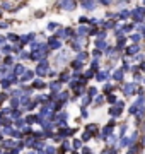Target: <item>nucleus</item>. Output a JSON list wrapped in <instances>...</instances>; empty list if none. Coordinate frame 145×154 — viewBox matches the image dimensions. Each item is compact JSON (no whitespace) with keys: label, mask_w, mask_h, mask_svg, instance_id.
Instances as JSON below:
<instances>
[{"label":"nucleus","mask_w":145,"mask_h":154,"mask_svg":"<svg viewBox=\"0 0 145 154\" xmlns=\"http://www.w3.org/2000/svg\"><path fill=\"white\" fill-rule=\"evenodd\" d=\"M121 91L125 96H133V94L138 93V86H137V82H126V84H123Z\"/></svg>","instance_id":"1"},{"label":"nucleus","mask_w":145,"mask_h":154,"mask_svg":"<svg viewBox=\"0 0 145 154\" xmlns=\"http://www.w3.org/2000/svg\"><path fill=\"white\" fill-rule=\"evenodd\" d=\"M140 45L138 43H135V45H132V46H128V48L125 50V53H126V55L128 57H135V55H138L140 53Z\"/></svg>","instance_id":"2"},{"label":"nucleus","mask_w":145,"mask_h":154,"mask_svg":"<svg viewBox=\"0 0 145 154\" xmlns=\"http://www.w3.org/2000/svg\"><path fill=\"white\" fill-rule=\"evenodd\" d=\"M113 130H114V120H111L104 127V130H102V139H108L109 135H113Z\"/></svg>","instance_id":"3"},{"label":"nucleus","mask_w":145,"mask_h":154,"mask_svg":"<svg viewBox=\"0 0 145 154\" xmlns=\"http://www.w3.org/2000/svg\"><path fill=\"white\" fill-rule=\"evenodd\" d=\"M60 5L65 9V11H73L77 4H75V0H60Z\"/></svg>","instance_id":"4"},{"label":"nucleus","mask_w":145,"mask_h":154,"mask_svg":"<svg viewBox=\"0 0 145 154\" xmlns=\"http://www.w3.org/2000/svg\"><path fill=\"white\" fill-rule=\"evenodd\" d=\"M80 2H82V7L85 11H94L97 7V0H80Z\"/></svg>","instance_id":"5"},{"label":"nucleus","mask_w":145,"mask_h":154,"mask_svg":"<svg viewBox=\"0 0 145 154\" xmlns=\"http://www.w3.org/2000/svg\"><path fill=\"white\" fill-rule=\"evenodd\" d=\"M46 72H50V70H48V62L43 60V62L38 65V69H36V74H38V75H45Z\"/></svg>","instance_id":"6"},{"label":"nucleus","mask_w":145,"mask_h":154,"mask_svg":"<svg viewBox=\"0 0 145 154\" xmlns=\"http://www.w3.org/2000/svg\"><path fill=\"white\" fill-rule=\"evenodd\" d=\"M121 111H123V108H120V106H116V105H113L111 108H109V115H111L113 118H118V116L121 115Z\"/></svg>","instance_id":"7"},{"label":"nucleus","mask_w":145,"mask_h":154,"mask_svg":"<svg viewBox=\"0 0 145 154\" xmlns=\"http://www.w3.org/2000/svg\"><path fill=\"white\" fill-rule=\"evenodd\" d=\"M118 146H120V147H130V146H132V139L126 137V135H125V137H120Z\"/></svg>","instance_id":"8"},{"label":"nucleus","mask_w":145,"mask_h":154,"mask_svg":"<svg viewBox=\"0 0 145 154\" xmlns=\"http://www.w3.org/2000/svg\"><path fill=\"white\" fill-rule=\"evenodd\" d=\"M48 45H50V48H51V50H58V48L61 46V43H60V39H58V38H51Z\"/></svg>","instance_id":"9"},{"label":"nucleus","mask_w":145,"mask_h":154,"mask_svg":"<svg viewBox=\"0 0 145 154\" xmlns=\"http://www.w3.org/2000/svg\"><path fill=\"white\" fill-rule=\"evenodd\" d=\"M123 75H125V70H123V69H120V70H116L114 74H113V79L120 82V81H123Z\"/></svg>","instance_id":"10"},{"label":"nucleus","mask_w":145,"mask_h":154,"mask_svg":"<svg viewBox=\"0 0 145 154\" xmlns=\"http://www.w3.org/2000/svg\"><path fill=\"white\" fill-rule=\"evenodd\" d=\"M108 77H109V72H106V70H101L99 74H96V79L97 81H106Z\"/></svg>","instance_id":"11"},{"label":"nucleus","mask_w":145,"mask_h":154,"mask_svg":"<svg viewBox=\"0 0 145 154\" xmlns=\"http://www.w3.org/2000/svg\"><path fill=\"white\" fill-rule=\"evenodd\" d=\"M96 48L97 50H106L108 48V43L104 39H96Z\"/></svg>","instance_id":"12"},{"label":"nucleus","mask_w":145,"mask_h":154,"mask_svg":"<svg viewBox=\"0 0 145 154\" xmlns=\"http://www.w3.org/2000/svg\"><path fill=\"white\" fill-rule=\"evenodd\" d=\"M128 17H132V12H128V11H121L120 14H118V19H121V21L128 19Z\"/></svg>","instance_id":"13"},{"label":"nucleus","mask_w":145,"mask_h":154,"mask_svg":"<svg viewBox=\"0 0 145 154\" xmlns=\"http://www.w3.org/2000/svg\"><path fill=\"white\" fill-rule=\"evenodd\" d=\"M89 31H90L89 28H85V26H80V28L77 29V34H78V36H84V34H89Z\"/></svg>","instance_id":"14"},{"label":"nucleus","mask_w":145,"mask_h":154,"mask_svg":"<svg viewBox=\"0 0 145 154\" xmlns=\"http://www.w3.org/2000/svg\"><path fill=\"white\" fill-rule=\"evenodd\" d=\"M133 105H135V106H138V108H142V106L145 105V96H140L138 99H135Z\"/></svg>","instance_id":"15"},{"label":"nucleus","mask_w":145,"mask_h":154,"mask_svg":"<svg viewBox=\"0 0 145 154\" xmlns=\"http://www.w3.org/2000/svg\"><path fill=\"white\" fill-rule=\"evenodd\" d=\"M116 96H114V94H108V98H106V101H108V103H109V105H116V103H118V101H116Z\"/></svg>","instance_id":"16"},{"label":"nucleus","mask_w":145,"mask_h":154,"mask_svg":"<svg viewBox=\"0 0 145 154\" xmlns=\"http://www.w3.org/2000/svg\"><path fill=\"white\" fill-rule=\"evenodd\" d=\"M126 132H128V125L125 123V125L120 127V137H125V135H126Z\"/></svg>","instance_id":"17"},{"label":"nucleus","mask_w":145,"mask_h":154,"mask_svg":"<svg viewBox=\"0 0 145 154\" xmlns=\"http://www.w3.org/2000/svg\"><path fill=\"white\" fill-rule=\"evenodd\" d=\"M82 63H84V62H80V60H73V62H72V67L75 69V70H80V69H82Z\"/></svg>","instance_id":"18"},{"label":"nucleus","mask_w":145,"mask_h":154,"mask_svg":"<svg viewBox=\"0 0 145 154\" xmlns=\"http://www.w3.org/2000/svg\"><path fill=\"white\" fill-rule=\"evenodd\" d=\"M137 152H138V146L137 144H132L128 147V154H137Z\"/></svg>","instance_id":"19"},{"label":"nucleus","mask_w":145,"mask_h":154,"mask_svg":"<svg viewBox=\"0 0 145 154\" xmlns=\"http://www.w3.org/2000/svg\"><path fill=\"white\" fill-rule=\"evenodd\" d=\"M118 139H120V137H116V135H109V137H108L106 140H108V144H109V146H114Z\"/></svg>","instance_id":"20"},{"label":"nucleus","mask_w":145,"mask_h":154,"mask_svg":"<svg viewBox=\"0 0 145 154\" xmlns=\"http://www.w3.org/2000/svg\"><path fill=\"white\" fill-rule=\"evenodd\" d=\"M130 39H132V41H133V43H138V41H140V39H142V34H137V33H135V34H132V36H130Z\"/></svg>","instance_id":"21"},{"label":"nucleus","mask_w":145,"mask_h":154,"mask_svg":"<svg viewBox=\"0 0 145 154\" xmlns=\"http://www.w3.org/2000/svg\"><path fill=\"white\" fill-rule=\"evenodd\" d=\"M77 60H80V62H85V60H87V53H85V51H80V53L77 55Z\"/></svg>","instance_id":"22"},{"label":"nucleus","mask_w":145,"mask_h":154,"mask_svg":"<svg viewBox=\"0 0 145 154\" xmlns=\"http://www.w3.org/2000/svg\"><path fill=\"white\" fill-rule=\"evenodd\" d=\"M33 86H34V88H38V89H43V88H45V82H43V81H34Z\"/></svg>","instance_id":"23"},{"label":"nucleus","mask_w":145,"mask_h":154,"mask_svg":"<svg viewBox=\"0 0 145 154\" xmlns=\"http://www.w3.org/2000/svg\"><path fill=\"white\" fill-rule=\"evenodd\" d=\"M90 67H92V70L96 72V69H99V60H97V58H94V60H92V63H90Z\"/></svg>","instance_id":"24"},{"label":"nucleus","mask_w":145,"mask_h":154,"mask_svg":"<svg viewBox=\"0 0 145 154\" xmlns=\"http://www.w3.org/2000/svg\"><path fill=\"white\" fill-rule=\"evenodd\" d=\"M33 75H34L33 72H31V70H28V72H26V74L22 75V81H29V79H31Z\"/></svg>","instance_id":"25"},{"label":"nucleus","mask_w":145,"mask_h":154,"mask_svg":"<svg viewBox=\"0 0 145 154\" xmlns=\"http://www.w3.org/2000/svg\"><path fill=\"white\" fill-rule=\"evenodd\" d=\"M94 103H96V106H101V105H102V103H104V98H102V96H97V98H96V101H94Z\"/></svg>","instance_id":"26"},{"label":"nucleus","mask_w":145,"mask_h":154,"mask_svg":"<svg viewBox=\"0 0 145 154\" xmlns=\"http://www.w3.org/2000/svg\"><path fill=\"white\" fill-rule=\"evenodd\" d=\"M90 99H92L90 96H85V98H84V101H82V108H85V106L89 105V103H90Z\"/></svg>","instance_id":"27"},{"label":"nucleus","mask_w":145,"mask_h":154,"mask_svg":"<svg viewBox=\"0 0 145 154\" xmlns=\"http://www.w3.org/2000/svg\"><path fill=\"white\" fill-rule=\"evenodd\" d=\"M104 26H106V29H111V28H116V24L113 21H108V22H104Z\"/></svg>","instance_id":"28"},{"label":"nucleus","mask_w":145,"mask_h":154,"mask_svg":"<svg viewBox=\"0 0 145 154\" xmlns=\"http://www.w3.org/2000/svg\"><path fill=\"white\" fill-rule=\"evenodd\" d=\"M113 89H114V86H111V84H106V86H104V93L109 94V93L113 91Z\"/></svg>","instance_id":"29"},{"label":"nucleus","mask_w":145,"mask_h":154,"mask_svg":"<svg viewBox=\"0 0 145 154\" xmlns=\"http://www.w3.org/2000/svg\"><path fill=\"white\" fill-rule=\"evenodd\" d=\"M144 58H145V57L142 55V53H138V55H135V57H133V60H135V62H144Z\"/></svg>","instance_id":"30"},{"label":"nucleus","mask_w":145,"mask_h":154,"mask_svg":"<svg viewBox=\"0 0 145 154\" xmlns=\"http://www.w3.org/2000/svg\"><path fill=\"white\" fill-rule=\"evenodd\" d=\"M90 77H94V70L92 69H89V70L85 72V79H90Z\"/></svg>","instance_id":"31"},{"label":"nucleus","mask_w":145,"mask_h":154,"mask_svg":"<svg viewBox=\"0 0 145 154\" xmlns=\"http://www.w3.org/2000/svg\"><path fill=\"white\" fill-rule=\"evenodd\" d=\"M140 81H142V75L135 72V74H133V82H140Z\"/></svg>","instance_id":"32"},{"label":"nucleus","mask_w":145,"mask_h":154,"mask_svg":"<svg viewBox=\"0 0 145 154\" xmlns=\"http://www.w3.org/2000/svg\"><path fill=\"white\" fill-rule=\"evenodd\" d=\"M51 89H53L55 93H56V91H60V82H53V84H51Z\"/></svg>","instance_id":"33"},{"label":"nucleus","mask_w":145,"mask_h":154,"mask_svg":"<svg viewBox=\"0 0 145 154\" xmlns=\"http://www.w3.org/2000/svg\"><path fill=\"white\" fill-rule=\"evenodd\" d=\"M137 137H138V132L132 134V137H130V139H132V144H137Z\"/></svg>","instance_id":"34"},{"label":"nucleus","mask_w":145,"mask_h":154,"mask_svg":"<svg viewBox=\"0 0 145 154\" xmlns=\"http://www.w3.org/2000/svg\"><path fill=\"white\" fill-rule=\"evenodd\" d=\"M135 28V26H133V24H126V26H123V31H132V29H133Z\"/></svg>","instance_id":"35"},{"label":"nucleus","mask_w":145,"mask_h":154,"mask_svg":"<svg viewBox=\"0 0 145 154\" xmlns=\"http://www.w3.org/2000/svg\"><path fill=\"white\" fill-rule=\"evenodd\" d=\"M106 38V31H99L97 33V39H104Z\"/></svg>","instance_id":"36"},{"label":"nucleus","mask_w":145,"mask_h":154,"mask_svg":"<svg viewBox=\"0 0 145 154\" xmlns=\"http://www.w3.org/2000/svg\"><path fill=\"white\" fill-rule=\"evenodd\" d=\"M22 72H24V67H22V65H17V67H16V72H14V74H22Z\"/></svg>","instance_id":"37"},{"label":"nucleus","mask_w":145,"mask_h":154,"mask_svg":"<svg viewBox=\"0 0 145 154\" xmlns=\"http://www.w3.org/2000/svg\"><path fill=\"white\" fill-rule=\"evenodd\" d=\"M90 137H92V135H90V134H89V132H85V134H84V135H82V140H84V142H87V140H89V139H90Z\"/></svg>","instance_id":"38"},{"label":"nucleus","mask_w":145,"mask_h":154,"mask_svg":"<svg viewBox=\"0 0 145 154\" xmlns=\"http://www.w3.org/2000/svg\"><path fill=\"white\" fill-rule=\"evenodd\" d=\"M96 94H97V89H96V88H90V89H89V96L92 98V96H96Z\"/></svg>","instance_id":"39"},{"label":"nucleus","mask_w":145,"mask_h":154,"mask_svg":"<svg viewBox=\"0 0 145 154\" xmlns=\"http://www.w3.org/2000/svg\"><path fill=\"white\" fill-rule=\"evenodd\" d=\"M99 2L102 4V5H111V4H114L113 0H99Z\"/></svg>","instance_id":"40"},{"label":"nucleus","mask_w":145,"mask_h":154,"mask_svg":"<svg viewBox=\"0 0 145 154\" xmlns=\"http://www.w3.org/2000/svg\"><path fill=\"white\" fill-rule=\"evenodd\" d=\"M92 55H94V57H101L102 53H101V50H97V48H96L94 51H92Z\"/></svg>","instance_id":"41"},{"label":"nucleus","mask_w":145,"mask_h":154,"mask_svg":"<svg viewBox=\"0 0 145 154\" xmlns=\"http://www.w3.org/2000/svg\"><path fill=\"white\" fill-rule=\"evenodd\" d=\"M82 154H92V151H90L89 147H84L82 149Z\"/></svg>","instance_id":"42"},{"label":"nucleus","mask_w":145,"mask_h":154,"mask_svg":"<svg viewBox=\"0 0 145 154\" xmlns=\"http://www.w3.org/2000/svg\"><path fill=\"white\" fill-rule=\"evenodd\" d=\"M80 146H82V142H80V140H75V142H73V147H75V149H78Z\"/></svg>","instance_id":"43"},{"label":"nucleus","mask_w":145,"mask_h":154,"mask_svg":"<svg viewBox=\"0 0 145 154\" xmlns=\"http://www.w3.org/2000/svg\"><path fill=\"white\" fill-rule=\"evenodd\" d=\"M46 154H55V149H53V147H48V149H46Z\"/></svg>","instance_id":"44"},{"label":"nucleus","mask_w":145,"mask_h":154,"mask_svg":"<svg viewBox=\"0 0 145 154\" xmlns=\"http://www.w3.org/2000/svg\"><path fill=\"white\" fill-rule=\"evenodd\" d=\"M116 106H120V108H125V101H118Z\"/></svg>","instance_id":"45"},{"label":"nucleus","mask_w":145,"mask_h":154,"mask_svg":"<svg viewBox=\"0 0 145 154\" xmlns=\"http://www.w3.org/2000/svg\"><path fill=\"white\" fill-rule=\"evenodd\" d=\"M78 21H80V24H85V22H87V17H80Z\"/></svg>","instance_id":"46"},{"label":"nucleus","mask_w":145,"mask_h":154,"mask_svg":"<svg viewBox=\"0 0 145 154\" xmlns=\"http://www.w3.org/2000/svg\"><path fill=\"white\" fill-rule=\"evenodd\" d=\"M140 69H142V70L145 72V62H142V65H140Z\"/></svg>","instance_id":"47"},{"label":"nucleus","mask_w":145,"mask_h":154,"mask_svg":"<svg viewBox=\"0 0 145 154\" xmlns=\"http://www.w3.org/2000/svg\"><path fill=\"white\" fill-rule=\"evenodd\" d=\"M140 127H142V130H144V132H145V120L142 122V125H140Z\"/></svg>","instance_id":"48"},{"label":"nucleus","mask_w":145,"mask_h":154,"mask_svg":"<svg viewBox=\"0 0 145 154\" xmlns=\"http://www.w3.org/2000/svg\"><path fill=\"white\" fill-rule=\"evenodd\" d=\"M101 154H109V151H108V149H104V151H102Z\"/></svg>","instance_id":"49"},{"label":"nucleus","mask_w":145,"mask_h":154,"mask_svg":"<svg viewBox=\"0 0 145 154\" xmlns=\"http://www.w3.org/2000/svg\"><path fill=\"white\" fill-rule=\"evenodd\" d=\"M144 144H145V135H144Z\"/></svg>","instance_id":"50"},{"label":"nucleus","mask_w":145,"mask_h":154,"mask_svg":"<svg viewBox=\"0 0 145 154\" xmlns=\"http://www.w3.org/2000/svg\"><path fill=\"white\" fill-rule=\"evenodd\" d=\"M125 2H126V4H128V2H130V0H125Z\"/></svg>","instance_id":"51"},{"label":"nucleus","mask_w":145,"mask_h":154,"mask_svg":"<svg viewBox=\"0 0 145 154\" xmlns=\"http://www.w3.org/2000/svg\"><path fill=\"white\" fill-rule=\"evenodd\" d=\"M144 5H145V0H144Z\"/></svg>","instance_id":"52"},{"label":"nucleus","mask_w":145,"mask_h":154,"mask_svg":"<svg viewBox=\"0 0 145 154\" xmlns=\"http://www.w3.org/2000/svg\"><path fill=\"white\" fill-rule=\"evenodd\" d=\"M73 154H78V152H73Z\"/></svg>","instance_id":"53"}]
</instances>
